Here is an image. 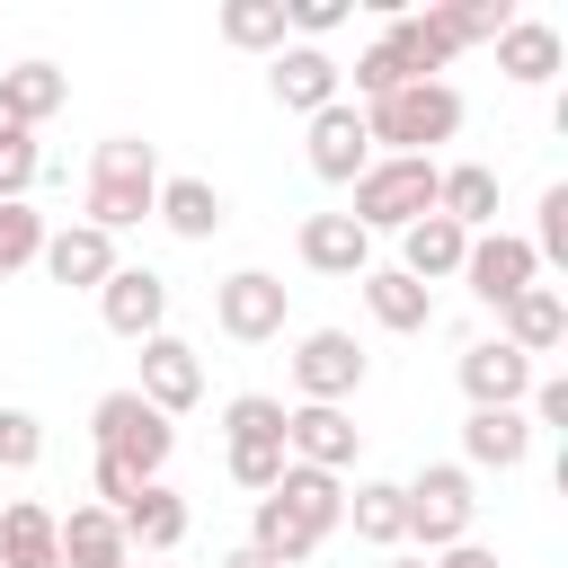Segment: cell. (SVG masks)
<instances>
[{
  "label": "cell",
  "mask_w": 568,
  "mask_h": 568,
  "mask_svg": "<svg viewBox=\"0 0 568 568\" xmlns=\"http://www.w3.org/2000/svg\"><path fill=\"white\" fill-rule=\"evenodd\" d=\"M160 151L142 142V133H106L98 151H89V186H80V222L89 231H133V222H151V204H160Z\"/></svg>",
  "instance_id": "2"
},
{
  "label": "cell",
  "mask_w": 568,
  "mask_h": 568,
  "mask_svg": "<svg viewBox=\"0 0 568 568\" xmlns=\"http://www.w3.org/2000/svg\"><path fill=\"white\" fill-rule=\"evenodd\" d=\"M44 178V151H36V133H18V142H0V204H27V186Z\"/></svg>",
  "instance_id": "37"
},
{
  "label": "cell",
  "mask_w": 568,
  "mask_h": 568,
  "mask_svg": "<svg viewBox=\"0 0 568 568\" xmlns=\"http://www.w3.org/2000/svg\"><path fill=\"white\" fill-rule=\"evenodd\" d=\"M435 213L444 222H462L470 240L497 222V169L488 160H453V169H435Z\"/></svg>",
  "instance_id": "25"
},
{
  "label": "cell",
  "mask_w": 568,
  "mask_h": 568,
  "mask_svg": "<svg viewBox=\"0 0 568 568\" xmlns=\"http://www.w3.org/2000/svg\"><path fill=\"white\" fill-rule=\"evenodd\" d=\"M89 435H98V462H124L133 479H160L169 453H178V426H169L142 390H106V399L89 408Z\"/></svg>",
  "instance_id": "5"
},
{
  "label": "cell",
  "mask_w": 568,
  "mask_h": 568,
  "mask_svg": "<svg viewBox=\"0 0 568 568\" xmlns=\"http://www.w3.org/2000/svg\"><path fill=\"white\" fill-rule=\"evenodd\" d=\"M0 568H62V515L36 497L0 506Z\"/></svg>",
  "instance_id": "24"
},
{
  "label": "cell",
  "mask_w": 568,
  "mask_h": 568,
  "mask_svg": "<svg viewBox=\"0 0 568 568\" xmlns=\"http://www.w3.org/2000/svg\"><path fill=\"white\" fill-rule=\"evenodd\" d=\"M435 568H497V550H479V541H453V550H435Z\"/></svg>",
  "instance_id": "40"
},
{
  "label": "cell",
  "mask_w": 568,
  "mask_h": 568,
  "mask_svg": "<svg viewBox=\"0 0 568 568\" xmlns=\"http://www.w3.org/2000/svg\"><path fill=\"white\" fill-rule=\"evenodd\" d=\"M453 133H462V89L453 80H408V89L364 106L373 160H435V142H453Z\"/></svg>",
  "instance_id": "3"
},
{
  "label": "cell",
  "mask_w": 568,
  "mask_h": 568,
  "mask_svg": "<svg viewBox=\"0 0 568 568\" xmlns=\"http://www.w3.org/2000/svg\"><path fill=\"white\" fill-rule=\"evenodd\" d=\"M559 62H568V44H559V27H550V18H506V36H497V71H506L515 89L559 80Z\"/></svg>",
  "instance_id": "21"
},
{
  "label": "cell",
  "mask_w": 568,
  "mask_h": 568,
  "mask_svg": "<svg viewBox=\"0 0 568 568\" xmlns=\"http://www.w3.org/2000/svg\"><path fill=\"white\" fill-rule=\"evenodd\" d=\"M36 257H44V213L36 204H0V275H18Z\"/></svg>",
  "instance_id": "34"
},
{
  "label": "cell",
  "mask_w": 568,
  "mask_h": 568,
  "mask_svg": "<svg viewBox=\"0 0 568 568\" xmlns=\"http://www.w3.org/2000/svg\"><path fill=\"white\" fill-rule=\"evenodd\" d=\"M222 568H275V559H266V550H248V541H240V550H231V559H222Z\"/></svg>",
  "instance_id": "41"
},
{
  "label": "cell",
  "mask_w": 568,
  "mask_h": 568,
  "mask_svg": "<svg viewBox=\"0 0 568 568\" xmlns=\"http://www.w3.org/2000/svg\"><path fill=\"white\" fill-rule=\"evenodd\" d=\"M222 44H240V53H284V0H231V9H222Z\"/></svg>",
  "instance_id": "32"
},
{
  "label": "cell",
  "mask_w": 568,
  "mask_h": 568,
  "mask_svg": "<svg viewBox=\"0 0 568 568\" xmlns=\"http://www.w3.org/2000/svg\"><path fill=\"white\" fill-rule=\"evenodd\" d=\"M346 524H355V541H373V550H399V541H408L399 479H355V488H346Z\"/></svg>",
  "instance_id": "30"
},
{
  "label": "cell",
  "mask_w": 568,
  "mask_h": 568,
  "mask_svg": "<svg viewBox=\"0 0 568 568\" xmlns=\"http://www.w3.org/2000/svg\"><path fill=\"white\" fill-rule=\"evenodd\" d=\"M355 284H364V311H373V328H390V337H417V328L435 320V293H426L417 275H399V266H364Z\"/></svg>",
  "instance_id": "23"
},
{
  "label": "cell",
  "mask_w": 568,
  "mask_h": 568,
  "mask_svg": "<svg viewBox=\"0 0 568 568\" xmlns=\"http://www.w3.org/2000/svg\"><path fill=\"white\" fill-rule=\"evenodd\" d=\"M302 160H311V178H328V186H355V178L373 169V142H364V106H355V98L320 106V115H311V142H302Z\"/></svg>",
  "instance_id": "13"
},
{
  "label": "cell",
  "mask_w": 568,
  "mask_h": 568,
  "mask_svg": "<svg viewBox=\"0 0 568 568\" xmlns=\"http://www.w3.org/2000/svg\"><path fill=\"white\" fill-rule=\"evenodd\" d=\"M133 390H142L160 417H186V408L204 399V355L160 328V337H142V382H133Z\"/></svg>",
  "instance_id": "15"
},
{
  "label": "cell",
  "mask_w": 568,
  "mask_h": 568,
  "mask_svg": "<svg viewBox=\"0 0 568 568\" xmlns=\"http://www.w3.org/2000/svg\"><path fill=\"white\" fill-rule=\"evenodd\" d=\"M124 550H178L186 541V497L169 488V479H151V488H133L124 497Z\"/></svg>",
  "instance_id": "27"
},
{
  "label": "cell",
  "mask_w": 568,
  "mask_h": 568,
  "mask_svg": "<svg viewBox=\"0 0 568 568\" xmlns=\"http://www.w3.org/2000/svg\"><path fill=\"white\" fill-rule=\"evenodd\" d=\"M453 373H462V399H470V408H524V390H532V364H524L506 337H470Z\"/></svg>",
  "instance_id": "17"
},
{
  "label": "cell",
  "mask_w": 568,
  "mask_h": 568,
  "mask_svg": "<svg viewBox=\"0 0 568 568\" xmlns=\"http://www.w3.org/2000/svg\"><path fill=\"white\" fill-rule=\"evenodd\" d=\"M98 320L115 328V337H160L169 328V275H151V266H115L106 284H98Z\"/></svg>",
  "instance_id": "14"
},
{
  "label": "cell",
  "mask_w": 568,
  "mask_h": 568,
  "mask_svg": "<svg viewBox=\"0 0 568 568\" xmlns=\"http://www.w3.org/2000/svg\"><path fill=\"white\" fill-rule=\"evenodd\" d=\"M462 284H470V302L506 311L524 284H541V257H532V240H515V231H479V240L462 248Z\"/></svg>",
  "instance_id": "11"
},
{
  "label": "cell",
  "mask_w": 568,
  "mask_h": 568,
  "mask_svg": "<svg viewBox=\"0 0 568 568\" xmlns=\"http://www.w3.org/2000/svg\"><path fill=\"white\" fill-rule=\"evenodd\" d=\"M266 89H275V106L320 115V106H337V98H346V71H337L320 44H284V53H266Z\"/></svg>",
  "instance_id": "16"
},
{
  "label": "cell",
  "mask_w": 568,
  "mask_h": 568,
  "mask_svg": "<svg viewBox=\"0 0 568 568\" xmlns=\"http://www.w3.org/2000/svg\"><path fill=\"white\" fill-rule=\"evenodd\" d=\"M399 506H408V541H426V550H453L479 524V488L462 462H426L417 479H399Z\"/></svg>",
  "instance_id": "7"
},
{
  "label": "cell",
  "mask_w": 568,
  "mask_h": 568,
  "mask_svg": "<svg viewBox=\"0 0 568 568\" xmlns=\"http://www.w3.org/2000/svg\"><path fill=\"white\" fill-rule=\"evenodd\" d=\"M444 62H453L444 18H435V9H390L382 36L355 53V98L373 106V98H390V89H408V80H435Z\"/></svg>",
  "instance_id": "4"
},
{
  "label": "cell",
  "mask_w": 568,
  "mask_h": 568,
  "mask_svg": "<svg viewBox=\"0 0 568 568\" xmlns=\"http://www.w3.org/2000/svg\"><path fill=\"white\" fill-rule=\"evenodd\" d=\"M44 462V417L36 408H0V470H36Z\"/></svg>",
  "instance_id": "35"
},
{
  "label": "cell",
  "mask_w": 568,
  "mask_h": 568,
  "mask_svg": "<svg viewBox=\"0 0 568 568\" xmlns=\"http://www.w3.org/2000/svg\"><path fill=\"white\" fill-rule=\"evenodd\" d=\"M293 390H302L311 408H346V399L364 390V346H355L346 328H311V337L293 346Z\"/></svg>",
  "instance_id": "10"
},
{
  "label": "cell",
  "mask_w": 568,
  "mask_h": 568,
  "mask_svg": "<svg viewBox=\"0 0 568 568\" xmlns=\"http://www.w3.org/2000/svg\"><path fill=\"white\" fill-rule=\"evenodd\" d=\"M213 328H222L231 346H266V337H284V275H266V266L222 275V284H213Z\"/></svg>",
  "instance_id": "9"
},
{
  "label": "cell",
  "mask_w": 568,
  "mask_h": 568,
  "mask_svg": "<svg viewBox=\"0 0 568 568\" xmlns=\"http://www.w3.org/2000/svg\"><path fill=\"white\" fill-rule=\"evenodd\" d=\"M178 240H213L222 222H231V204H222V186L213 178H160V204H151Z\"/></svg>",
  "instance_id": "28"
},
{
  "label": "cell",
  "mask_w": 568,
  "mask_h": 568,
  "mask_svg": "<svg viewBox=\"0 0 568 568\" xmlns=\"http://www.w3.org/2000/svg\"><path fill=\"white\" fill-rule=\"evenodd\" d=\"M435 18H444V36H453V53H462V44H497L515 9H506V0H453V9H435Z\"/></svg>",
  "instance_id": "33"
},
{
  "label": "cell",
  "mask_w": 568,
  "mask_h": 568,
  "mask_svg": "<svg viewBox=\"0 0 568 568\" xmlns=\"http://www.w3.org/2000/svg\"><path fill=\"white\" fill-rule=\"evenodd\" d=\"M337 27H346V0H284V36L320 44V36H337Z\"/></svg>",
  "instance_id": "38"
},
{
  "label": "cell",
  "mask_w": 568,
  "mask_h": 568,
  "mask_svg": "<svg viewBox=\"0 0 568 568\" xmlns=\"http://www.w3.org/2000/svg\"><path fill=\"white\" fill-rule=\"evenodd\" d=\"M417 213H435V160H373L364 178H355V231L373 240V231H408Z\"/></svg>",
  "instance_id": "8"
},
{
  "label": "cell",
  "mask_w": 568,
  "mask_h": 568,
  "mask_svg": "<svg viewBox=\"0 0 568 568\" xmlns=\"http://www.w3.org/2000/svg\"><path fill=\"white\" fill-rule=\"evenodd\" d=\"M62 568H133L124 524H115L106 506H71V515H62Z\"/></svg>",
  "instance_id": "29"
},
{
  "label": "cell",
  "mask_w": 568,
  "mask_h": 568,
  "mask_svg": "<svg viewBox=\"0 0 568 568\" xmlns=\"http://www.w3.org/2000/svg\"><path fill=\"white\" fill-rule=\"evenodd\" d=\"M532 462V417L524 408H470L462 417V470H524Z\"/></svg>",
  "instance_id": "20"
},
{
  "label": "cell",
  "mask_w": 568,
  "mask_h": 568,
  "mask_svg": "<svg viewBox=\"0 0 568 568\" xmlns=\"http://www.w3.org/2000/svg\"><path fill=\"white\" fill-rule=\"evenodd\" d=\"M18 133H27V124H18V115H9V98H0V142H18Z\"/></svg>",
  "instance_id": "42"
},
{
  "label": "cell",
  "mask_w": 568,
  "mask_h": 568,
  "mask_svg": "<svg viewBox=\"0 0 568 568\" xmlns=\"http://www.w3.org/2000/svg\"><path fill=\"white\" fill-rule=\"evenodd\" d=\"M53 284H71V293H98L124 257H115V240L106 231H89V222H62V231H44V257H36Z\"/></svg>",
  "instance_id": "18"
},
{
  "label": "cell",
  "mask_w": 568,
  "mask_h": 568,
  "mask_svg": "<svg viewBox=\"0 0 568 568\" xmlns=\"http://www.w3.org/2000/svg\"><path fill=\"white\" fill-rule=\"evenodd\" d=\"M462 248H470V231H462V222H444V213H417V222L399 231V275H417V284L435 293L444 275H462Z\"/></svg>",
  "instance_id": "22"
},
{
  "label": "cell",
  "mask_w": 568,
  "mask_h": 568,
  "mask_svg": "<svg viewBox=\"0 0 568 568\" xmlns=\"http://www.w3.org/2000/svg\"><path fill=\"white\" fill-rule=\"evenodd\" d=\"M222 470H231L248 497H266V488L284 479V399L240 390V399L222 408Z\"/></svg>",
  "instance_id": "6"
},
{
  "label": "cell",
  "mask_w": 568,
  "mask_h": 568,
  "mask_svg": "<svg viewBox=\"0 0 568 568\" xmlns=\"http://www.w3.org/2000/svg\"><path fill=\"white\" fill-rule=\"evenodd\" d=\"M346 524V479H328V470H302V462H284V479L257 497V524H248V550H266L275 568H302L328 532Z\"/></svg>",
  "instance_id": "1"
},
{
  "label": "cell",
  "mask_w": 568,
  "mask_h": 568,
  "mask_svg": "<svg viewBox=\"0 0 568 568\" xmlns=\"http://www.w3.org/2000/svg\"><path fill=\"white\" fill-rule=\"evenodd\" d=\"M89 488H98V506H106V515H124V497H133V488H151V479H133L124 462H89Z\"/></svg>",
  "instance_id": "39"
},
{
  "label": "cell",
  "mask_w": 568,
  "mask_h": 568,
  "mask_svg": "<svg viewBox=\"0 0 568 568\" xmlns=\"http://www.w3.org/2000/svg\"><path fill=\"white\" fill-rule=\"evenodd\" d=\"M293 248H302V266H311V275H346V284H355V275L373 266V240H364V231H355L346 213H311Z\"/></svg>",
  "instance_id": "26"
},
{
  "label": "cell",
  "mask_w": 568,
  "mask_h": 568,
  "mask_svg": "<svg viewBox=\"0 0 568 568\" xmlns=\"http://www.w3.org/2000/svg\"><path fill=\"white\" fill-rule=\"evenodd\" d=\"M0 98H9V115L36 133L44 115H62V98H71V80L53 71V62H18V71H0Z\"/></svg>",
  "instance_id": "31"
},
{
  "label": "cell",
  "mask_w": 568,
  "mask_h": 568,
  "mask_svg": "<svg viewBox=\"0 0 568 568\" xmlns=\"http://www.w3.org/2000/svg\"><path fill=\"white\" fill-rule=\"evenodd\" d=\"M390 568H426V559H390Z\"/></svg>",
  "instance_id": "43"
},
{
  "label": "cell",
  "mask_w": 568,
  "mask_h": 568,
  "mask_svg": "<svg viewBox=\"0 0 568 568\" xmlns=\"http://www.w3.org/2000/svg\"><path fill=\"white\" fill-rule=\"evenodd\" d=\"M532 257L568 266V186H541V222H532Z\"/></svg>",
  "instance_id": "36"
},
{
  "label": "cell",
  "mask_w": 568,
  "mask_h": 568,
  "mask_svg": "<svg viewBox=\"0 0 568 568\" xmlns=\"http://www.w3.org/2000/svg\"><path fill=\"white\" fill-rule=\"evenodd\" d=\"M497 337L532 364V355H550V346H568V293L559 284H524L506 311H497Z\"/></svg>",
  "instance_id": "19"
},
{
  "label": "cell",
  "mask_w": 568,
  "mask_h": 568,
  "mask_svg": "<svg viewBox=\"0 0 568 568\" xmlns=\"http://www.w3.org/2000/svg\"><path fill=\"white\" fill-rule=\"evenodd\" d=\"M355 453H364V426H355L346 408H311V399L284 408V462L337 479V470H355Z\"/></svg>",
  "instance_id": "12"
}]
</instances>
